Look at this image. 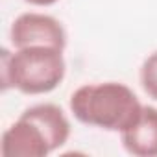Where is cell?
<instances>
[{
    "instance_id": "52a82bcc",
    "label": "cell",
    "mask_w": 157,
    "mask_h": 157,
    "mask_svg": "<svg viewBox=\"0 0 157 157\" xmlns=\"http://www.w3.org/2000/svg\"><path fill=\"white\" fill-rule=\"evenodd\" d=\"M140 85L144 93L157 102V50L150 54L140 67Z\"/></svg>"
},
{
    "instance_id": "7a4b0ae2",
    "label": "cell",
    "mask_w": 157,
    "mask_h": 157,
    "mask_svg": "<svg viewBox=\"0 0 157 157\" xmlns=\"http://www.w3.org/2000/svg\"><path fill=\"white\" fill-rule=\"evenodd\" d=\"M2 91L17 89L24 94H44L59 87L63 82L67 63L63 50L56 46H24L10 52L2 48Z\"/></svg>"
},
{
    "instance_id": "3957f363",
    "label": "cell",
    "mask_w": 157,
    "mask_h": 157,
    "mask_svg": "<svg viewBox=\"0 0 157 157\" xmlns=\"http://www.w3.org/2000/svg\"><path fill=\"white\" fill-rule=\"evenodd\" d=\"M10 37L15 48L44 44L65 50L67 46V32L63 24L52 15L35 11L19 15L11 24Z\"/></svg>"
},
{
    "instance_id": "6da1fadb",
    "label": "cell",
    "mask_w": 157,
    "mask_h": 157,
    "mask_svg": "<svg viewBox=\"0 0 157 157\" xmlns=\"http://www.w3.org/2000/svg\"><path fill=\"white\" fill-rule=\"evenodd\" d=\"M70 111L82 124L122 133L140 115L142 104L124 83H87L70 96Z\"/></svg>"
},
{
    "instance_id": "277c9868",
    "label": "cell",
    "mask_w": 157,
    "mask_h": 157,
    "mask_svg": "<svg viewBox=\"0 0 157 157\" xmlns=\"http://www.w3.org/2000/svg\"><path fill=\"white\" fill-rule=\"evenodd\" d=\"M52 153L43 129L26 117H19L2 135L4 157H44Z\"/></svg>"
},
{
    "instance_id": "8992f818",
    "label": "cell",
    "mask_w": 157,
    "mask_h": 157,
    "mask_svg": "<svg viewBox=\"0 0 157 157\" xmlns=\"http://www.w3.org/2000/svg\"><path fill=\"white\" fill-rule=\"evenodd\" d=\"M22 117L30 118L32 122H35L43 129V133L48 139L52 151L61 148L70 137V122H68L67 115L63 113V109L56 104L32 105L22 113Z\"/></svg>"
},
{
    "instance_id": "ba28073f",
    "label": "cell",
    "mask_w": 157,
    "mask_h": 157,
    "mask_svg": "<svg viewBox=\"0 0 157 157\" xmlns=\"http://www.w3.org/2000/svg\"><path fill=\"white\" fill-rule=\"evenodd\" d=\"M28 4H32V6H52V4H56L57 0H26Z\"/></svg>"
},
{
    "instance_id": "5b68a950",
    "label": "cell",
    "mask_w": 157,
    "mask_h": 157,
    "mask_svg": "<svg viewBox=\"0 0 157 157\" xmlns=\"http://www.w3.org/2000/svg\"><path fill=\"white\" fill-rule=\"evenodd\" d=\"M120 137L128 153L135 157H157V107L142 105L139 118Z\"/></svg>"
}]
</instances>
